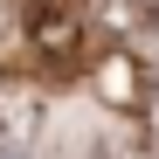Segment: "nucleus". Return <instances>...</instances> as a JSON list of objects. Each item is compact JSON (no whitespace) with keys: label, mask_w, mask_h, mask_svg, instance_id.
I'll list each match as a JSON object with an SVG mask.
<instances>
[{"label":"nucleus","mask_w":159,"mask_h":159,"mask_svg":"<svg viewBox=\"0 0 159 159\" xmlns=\"http://www.w3.org/2000/svg\"><path fill=\"white\" fill-rule=\"evenodd\" d=\"M76 28H83V7H69V0H35L28 7V42L48 48V56H69Z\"/></svg>","instance_id":"nucleus-1"},{"label":"nucleus","mask_w":159,"mask_h":159,"mask_svg":"<svg viewBox=\"0 0 159 159\" xmlns=\"http://www.w3.org/2000/svg\"><path fill=\"white\" fill-rule=\"evenodd\" d=\"M35 145V104L28 111H0V159H21Z\"/></svg>","instance_id":"nucleus-2"},{"label":"nucleus","mask_w":159,"mask_h":159,"mask_svg":"<svg viewBox=\"0 0 159 159\" xmlns=\"http://www.w3.org/2000/svg\"><path fill=\"white\" fill-rule=\"evenodd\" d=\"M90 159H118V152H111V145H104V152H90Z\"/></svg>","instance_id":"nucleus-3"}]
</instances>
